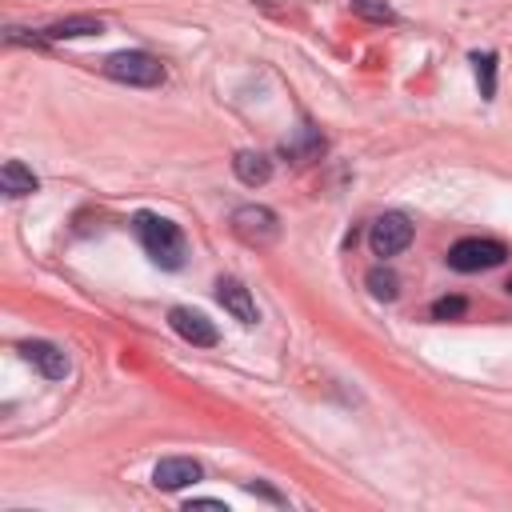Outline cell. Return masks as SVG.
Wrapping results in <instances>:
<instances>
[{
  "label": "cell",
  "instance_id": "5",
  "mask_svg": "<svg viewBox=\"0 0 512 512\" xmlns=\"http://www.w3.org/2000/svg\"><path fill=\"white\" fill-rule=\"evenodd\" d=\"M408 244H412V220L404 212H384V216L372 220V228H368L372 256H396Z\"/></svg>",
  "mask_w": 512,
  "mask_h": 512
},
{
  "label": "cell",
  "instance_id": "11",
  "mask_svg": "<svg viewBox=\"0 0 512 512\" xmlns=\"http://www.w3.org/2000/svg\"><path fill=\"white\" fill-rule=\"evenodd\" d=\"M96 32H104V20H100V16H88V12H80V16H64V20L40 28L44 40H80V36H96Z\"/></svg>",
  "mask_w": 512,
  "mask_h": 512
},
{
  "label": "cell",
  "instance_id": "1",
  "mask_svg": "<svg viewBox=\"0 0 512 512\" xmlns=\"http://www.w3.org/2000/svg\"><path fill=\"white\" fill-rule=\"evenodd\" d=\"M132 232H136V240L144 244V252L160 268L176 272L184 264V232H180V224H172V220H164L156 212H136L132 216Z\"/></svg>",
  "mask_w": 512,
  "mask_h": 512
},
{
  "label": "cell",
  "instance_id": "18",
  "mask_svg": "<svg viewBox=\"0 0 512 512\" xmlns=\"http://www.w3.org/2000/svg\"><path fill=\"white\" fill-rule=\"evenodd\" d=\"M184 508H188V512H192V508H224V500H212V496H196V500H188Z\"/></svg>",
  "mask_w": 512,
  "mask_h": 512
},
{
  "label": "cell",
  "instance_id": "3",
  "mask_svg": "<svg viewBox=\"0 0 512 512\" xmlns=\"http://www.w3.org/2000/svg\"><path fill=\"white\" fill-rule=\"evenodd\" d=\"M504 256H508V248L500 240H492V236H464V240H456L448 248V268H456V272H484V268L504 264Z\"/></svg>",
  "mask_w": 512,
  "mask_h": 512
},
{
  "label": "cell",
  "instance_id": "17",
  "mask_svg": "<svg viewBox=\"0 0 512 512\" xmlns=\"http://www.w3.org/2000/svg\"><path fill=\"white\" fill-rule=\"evenodd\" d=\"M348 4H352V12H360V16L376 20V24H392L396 20V12L384 0H348Z\"/></svg>",
  "mask_w": 512,
  "mask_h": 512
},
{
  "label": "cell",
  "instance_id": "9",
  "mask_svg": "<svg viewBox=\"0 0 512 512\" xmlns=\"http://www.w3.org/2000/svg\"><path fill=\"white\" fill-rule=\"evenodd\" d=\"M216 300H220L224 312H232L240 324H256V320H260L252 292H248L240 280H232V276H220V280H216Z\"/></svg>",
  "mask_w": 512,
  "mask_h": 512
},
{
  "label": "cell",
  "instance_id": "12",
  "mask_svg": "<svg viewBox=\"0 0 512 512\" xmlns=\"http://www.w3.org/2000/svg\"><path fill=\"white\" fill-rule=\"evenodd\" d=\"M280 152H284L288 160H296V164L316 160V156L324 152V136H320L312 124H300V128H296V136H288V140L280 144Z\"/></svg>",
  "mask_w": 512,
  "mask_h": 512
},
{
  "label": "cell",
  "instance_id": "10",
  "mask_svg": "<svg viewBox=\"0 0 512 512\" xmlns=\"http://www.w3.org/2000/svg\"><path fill=\"white\" fill-rule=\"evenodd\" d=\"M232 172H236L240 184L260 188V184L272 180V160H268L264 152H256V148H240V152L232 156Z\"/></svg>",
  "mask_w": 512,
  "mask_h": 512
},
{
  "label": "cell",
  "instance_id": "15",
  "mask_svg": "<svg viewBox=\"0 0 512 512\" xmlns=\"http://www.w3.org/2000/svg\"><path fill=\"white\" fill-rule=\"evenodd\" d=\"M472 64H476L480 96L492 100V96H496V56H492V52H472Z\"/></svg>",
  "mask_w": 512,
  "mask_h": 512
},
{
  "label": "cell",
  "instance_id": "8",
  "mask_svg": "<svg viewBox=\"0 0 512 512\" xmlns=\"http://www.w3.org/2000/svg\"><path fill=\"white\" fill-rule=\"evenodd\" d=\"M200 476H204V468H200L196 460H188V456H168V460H160V464L152 468V484H156L160 492H180V488L196 484Z\"/></svg>",
  "mask_w": 512,
  "mask_h": 512
},
{
  "label": "cell",
  "instance_id": "20",
  "mask_svg": "<svg viewBox=\"0 0 512 512\" xmlns=\"http://www.w3.org/2000/svg\"><path fill=\"white\" fill-rule=\"evenodd\" d=\"M508 292H512V280H508Z\"/></svg>",
  "mask_w": 512,
  "mask_h": 512
},
{
  "label": "cell",
  "instance_id": "16",
  "mask_svg": "<svg viewBox=\"0 0 512 512\" xmlns=\"http://www.w3.org/2000/svg\"><path fill=\"white\" fill-rule=\"evenodd\" d=\"M432 320H460L464 312H468V300L464 296H440V300H432Z\"/></svg>",
  "mask_w": 512,
  "mask_h": 512
},
{
  "label": "cell",
  "instance_id": "7",
  "mask_svg": "<svg viewBox=\"0 0 512 512\" xmlns=\"http://www.w3.org/2000/svg\"><path fill=\"white\" fill-rule=\"evenodd\" d=\"M20 356L44 376V380H64L68 376V356H64V348H56L52 340H24L20 344Z\"/></svg>",
  "mask_w": 512,
  "mask_h": 512
},
{
  "label": "cell",
  "instance_id": "6",
  "mask_svg": "<svg viewBox=\"0 0 512 512\" xmlns=\"http://www.w3.org/2000/svg\"><path fill=\"white\" fill-rule=\"evenodd\" d=\"M168 324H172V332H176L180 340H188V344H196V348H212V344L220 340L216 324H212L204 312H196V308H184V304L168 312Z\"/></svg>",
  "mask_w": 512,
  "mask_h": 512
},
{
  "label": "cell",
  "instance_id": "4",
  "mask_svg": "<svg viewBox=\"0 0 512 512\" xmlns=\"http://www.w3.org/2000/svg\"><path fill=\"white\" fill-rule=\"evenodd\" d=\"M232 232H236L244 244L264 248V244H272V240L280 236V216H276L272 208H264V204H240V208L232 212Z\"/></svg>",
  "mask_w": 512,
  "mask_h": 512
},
{
  "label": "cell",
  "instance_id": "13",
  "mask_svg": "<svg viewBox=\"0 0 512 512\" xmlns=\"http://www.w3.org/2000/svg\"><path fill=\"white\" fill-rule=\"evenodd\" d=\"M40 188V180H36V172L24 164V160H4V168H0V192L4 196H28V192H36Z\"/></svg>",
  "mask_w": 512,
  "mask_h": 512
},
{
  "label": "cell",
  "instance_id": "14",
  "mask_svg": "<svg viewBox=\"0 0 512 512\" xmlns=\"http://www.w3.org/2000/svg\"><path fill=\"white\" fill-rule=\"evenodd\" d=\"M364 284H368V292H372L376 300H396V296H400V276H396L388 264H376V268H368Z\"/></svg>",
  "mask_w": 512,
  "mask_h": 512
},
{
  "label": "cell",
  "instance_id": "19",
  "mask_svg": "<svg viewBox=\"0 0 512 512\" xmlns=\"http://www.w3.org/2000/svg\"><path fill=\"white\" fill-rule=\"evenodd\" d=\"M248 492H256V496H264V500H276V504H280V492H272V488H264V484H248Z\"/></svg>",
  "mask_w": 512,
  "mask_h": 512
},
{
  "label": "cell",
  "instance_id": "2",
  "mask_svg": "<svg viewBox=\"0 0 512 512\" xmlns=\"http://www.w3.org/2000/svg\"><path fill=\"white\" fill-rule=\"evenodd\" d=\"M104 76H112L120 84H132V88H156V84H164V64L152 52L128 48V52H112L104 60Z\"/></svg>",
  "mask_w": 512,
  "mask_h": 512
}]
</instances>
